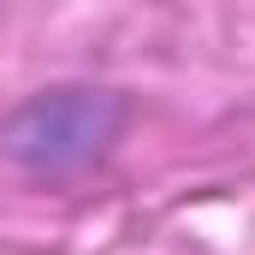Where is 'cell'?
<instances>
[{
    "label": "cell",
    "mask_w": 255,
    "mask_h": 255,
    "mask_svg": "<svg viewBox=\"0 0 255 255\" xmlns=\"http://www.w3.org/2000/svg\"><path fill=\"white\" fill-rule=\"evenodd\" d=\"M125 125V101L107 89H42L30 95L6 125H0V154L24 172H77Z\"/></svg>",
    "instance_id": "cell-1"
}]
</instances>
